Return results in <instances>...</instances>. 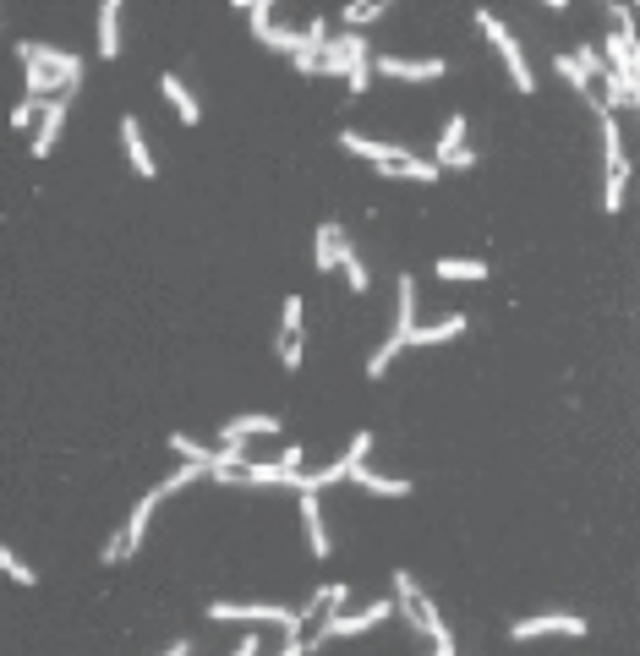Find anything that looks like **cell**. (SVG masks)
<instances>
[{
  "mask_svg": "<svg viewBox=\"0 0 640 656\" xmlns=\"http://www.w3.org/2000/svg\"><path fill=\"white\" fill-rule=\"evenodd\" d=\"M318 77H345V88H351L345 99H362L367 77H372V44L351 28H345L340 39L329 33V44L318 50Z\"/></svg>",
  "mask_w": 640,
  "mask_h": 656,
  "instance_id": "obj_1",
  "label": "cell"
},
{
  "mask_svg": "<svg viewBox=\"0 0 640 656\" xmlns=\"http://www.w3.org/2000/svg\"><path fill=\"white\" fill-rule=\"evenodd\" d=\"M208 618H214V624H252V629L279 624L285 635H301V629H307L296 607H279V602H252V607L247 602H208Z\"/></svg>",
  "mask_w": 640,
  "mask_h": 656,
  "instance_id": "obj_2",
  "label": "cell"
},
{
  "mask_svg": "<svg viewBox=\"0 0 640 656\" xmlns=\"http://www.w3.org/2000/svg\"><path fill=\"white\" fill-rule=\"evenodd\" d=\"M476 28L487 33V44H493L498 55H504V66H509V77H515V93H537V77H531V61H526V50H520V39L504 28V22L493 17V11H476Z\"/></svg>",
  "mask_w": 640,
  "mask_h": 656,
  "instance_id": "obj_3",
  "label": "cell"
},
{
  "mask_svg": "<svg viewBox=\"0 0 640 656\" xmlns=\"http://www.w3.org/2000/svg\"><path fill=\"white\" fill-rule=\"evenodd\" d=\"M17 61L22 66H39V72H55L61 82H72V88H83V55L72 50H55V44H17Z\"/></svg>",
  "mask_w": 640,
  "mask_h": 656,
  "instance_id": "obj_4",
  "label": "cell"
},
{
  "mask_svg": "<svg viewBox=\"0 0 640 656\" xmlns=\"http://www.w3.org/2000/svg\"><path fill=\"white\" fill-rule=\"evenodd\" d=\"M372 72L378 77H400V82H438L449 72L444 55H427V61H405V55H372Z\"/></svg>",
  "mask_w": 640,
  "mask_h": 656,
  "instance_id": "obj_5",
  "label": "cell"
},
{
  "mask_svg": "<svg viewBox=\"0 0 640 656\" xmlns=\"http://www.w3.org/2000/svg\"><path fill=\"white\" fill-rule=\"evenodd\" d=\"M537 635H586V618L575 613H542V618H515L509 624V640H537Z\"/></svg>",
  "mask_w": 640,
  "mask_h": 656,
  "instance_id": "obj_6",
  "label": "cell"
},
{
  "mask_svg": "<svg viewBox=\"0 0 640 656\" xmlns=\"http://www.w3.org/2000/svg\"><path fill=\"white\" fill-rule=\"evenodd\" d=\"M66 110H72V93H55V99H44L39 137H33V159H50V154H55V143H61V126H66Z\"/></svg>",
  "mask_w": 640,
  "mask_h": 656,
  "instance_id": "obj_7",
  "label": "cell"
},
{
  "mask_svg": "<svg viewBox=\"0 0 640 656\" xmlns=\"http://www.w3.org/2000/svg\"><path fill=\"white\" fill-rule=\"evenodd\" d=\"M411 328H416V279L411 274H400V279H394V345H411Z\"/></svg>",
  "mask_w": 640,
  "mask_h": 656,
  "instance_id": "obj_8",
  "label": "cell"
},
{
  "mask_svg": "<svg viewBox=\"0 0 640 656\" xmlns=\"http://www.w3.org/2000/svg\"><path fill=\"white\" fill-rule=\"evenodd\" d=\"M602 50H608V55H602V66H608V72H619V77L640 82V50H635V33H619V28H613Z\"/></svg>",
  "mask_w": 640,
  "mask_h": 656,
  "instance_id": "obj_9",
  "label": "cell"
},
{
  "mask_svg": "<svg viewBox=\"0 0 640 656\" xmlns=\"http://www.w3.org/2000/svg\"><path fill=\"white\" fill-rule=\"evenodd\" d=\"M165 503V492H148V498H137L132 503V520H126V536H121V558H132L137 547H143V536H148V525H154V509Z\"/></svg>",
  "mask_w": 640,
  "mask_h": 656,
  "instance_id": "obj_10",
  "label": "cell"
},
{
  "mask_svg": "<svg viewBox=\"0 0 640 656\" xmlns=\"http://www.w3.org/2000/svg\"><path fill=\"white\" fill-rule=\"evenodd\" d=\"M121 148H126V159H132L137 175H154V170H159V164H154V148H148L143 121H137V115H121Z\"/></svg>",
  "mask_w": 640,
  "mask_h": 656,
  "instance_id": "obj_11",
  "label": "cell"
},
{
  "mask_svg": "<svg viewBox=\"0 0 640 656\" xmlns=\"http://www.w3.org/2000/svg\"><path fill=\"white\" fill-rule=\"evenodd\" d=\"M345 482H356L362 492H372V498H405V492H416L405 476H378V471H367V460L362 465H351L345 471Z\"/></svg>",
  "mask_w": 640,
  "mask_h": 656,
  "instance_id": "obj_12",
  "label": "cell"
},
{
  "mask_svg": "<svg viewBox=\"0 0 640 656\" xmlns=\"http://www.w3.org/2000/svg\"><path fill=\"white\" fill-rule=\"evenodd\" d=\"M301 531H307V547H312V558H329V553H334L329 531H323V509H318V492H301Z\"/></svg>",
  "mask_w": 640,
  "mask_h": 656,
  "instance_id": "obj_13",
  "label": "cell"
},
{
  "mask_svg": "<svg viewBox=\"0 0 640 656\" xmlns=\"http://www.w3.org/2000/svg\"><path fill=\"white\" fill-rule=\"evenodd\" d=\"M340 148L356 159H372V164H389V159L411 154V148H400V143H378V137H362V132H340Z\"/></svg>",
  "mask_w": 640,
  "mask_h": 656,
  "instance_id": "obj_14",
  "label": "cell"
},
{
  "mask_svg": "<svg viewBox=\"0 0 640 656\" xmlns=\"http://www.w3.org/2000/svg\"><path fill=\"white\" fill-rule=\"evenodd\" d=\"M465 328H471V318H465V312H449V318H438V323H416L411 328V345H449V339H460Z\"/></svg>",
  "mask_w": 640,
  "mask_h": 656,
  "instance_id": "obj_15",
  "label": "cell"
},
{
  "mask_svg": "<svg viewBox=\"0 0 640 656\" xmlns=\"http://www.w3.org/2000/svg\"><path fill=\"white\" fill-rule=\"evenodd\" d=\"M121 6L126 0H99V55L121 61Z\"/></svg>",
  "mask_w": 640,
  "mask_h": 656,
  "instance_id": "obj_16",
  "label": "cell"
},
{
  "mask_svg": "<svg viewBox=\"0 0 640 656\" xmlns=\"http://www.w3.org/2000/svg\"><path fill=\"white\" fill-rule=\"evenodd\" d=\"M159 93L170 99V110H176L186 126H197V121H203V104H197V93L186 88V82H181L176 72H165V77H159Z\"/></svg>",
  "mask_w": 640,
  "mask_h": 656,
  "instance_id": "obj_17",
  "label": "cell"
},
{
  "mask_svg": "<svg viewBox=\"0 0 640 656\" xmlns=\"http://www.w3.org/2000/svg\"><path fill=\"white\" fill-rule=\"evenodd\" d=\"M378 175H383V181H427V186H433L444 170H438V164H427V159H416V154H405V159L378 164Z\"/></svg>",
  "mask_w": 640,
  "mask_h": 656,
  "instance_id": "obj_18",
  "label": "cell"
},
{
  "mask_svg": "<svg viewBox=\"0 0 640 656\" xmlns=\"http://www.w3.org/2000/svg\"><path fill=\"white\" fill-rule=\"evenodd\" d=\"M602 88H608V93H597L602 110H635L640 104V82L619 77V72H602Z\"/></svg>",
  "mask_w": 640,
  "mask_h": 656,
  "instance_id": "obj_19",
  "label": "cell"
},
{
  "mask_svg": "<svg viewBox=\"0 0 640 656\" xmlns=\"http://www.w3.org/2000/svg\"><path fill=\"white\" fill-rule=\"evenodd\" d=\"M279 432V416H258V410H252V416H236V421H225V427H219V438H274Z\"/></svg>",
  "mask_w": 640,
  "mask_h": 656,
  "instance_id": "obj_20",
  "label": "cell"
},
{
  "mask_svg": "<svg viewBox=\"0 0 640 656\" xmlns=\"http://www.w3.org/2000/svg\"><path fill=\"white\" fill-rule=\"evenodd\" d=\"M433 274H438V279H455V285H465V279L476 285V279H487L493 268H487L482 257H438V263H433Z\"/></svg>",
  "mask_w": 640,
  "mask_h": 656,
  "instance_id": "obj_21",
  "label": "cell"
},
{
  "mask_svg": "<svg viewBox=\"0 0 640 656\" xmlns=\"http://www.w3.org/2000/svg\"><path fill=\"white\" fill-rule=\"evenodd\" d=\"M340 268H345V285H351L356 296H367V290H372V268L362 263V252L351 246V236L340 241Z\"/></svg>",
  "mask_w": 640,
  "mask_h": 656,
  "instance_id": "obj_22",
  "label": "cell"
},
{
  "mask_svg": "<svg viewBox=\"0 0 640 656\" xmlns=\"http://www.w3.org/2000/svg\"><path fill=\"white\" fill-rule=\"evenodd\" d=\"M340 241H345V230L334 225V219L318 225V252H312L318 257V274H334V268H340Z\"/></svg>",
  "mask_w": 640,
  "mask_h": 656,
  "instance_id": "obj_23",
  "label": "cell"
},
{
  "mask_svg": "<svg viewBox=\"0 0 640 656\" xmlns=\"http://www.w3.org/2000/svg\"><path fill=\"white\" fill-rule=\"evenodd\" d=\"M383 11H389V0H351V6L340 11V17H345V28L356 33V28H367L372 17H383Z\"/></svg>",
  "mask_w": 640,
  "mask_h": 656,
  "instance_id": "obj_24",
  "label": "cell"
},
{
  "mask_svg": "<svg viewBox=\"0 0 640 656\" xmlns=\"http://www.w3.org/2000/svg\"><path fill=\"white\" fill-rule=\"evenodd\" d=\"M0 574H6V580H11V585H33V580H39V574H33L28 564H22V558H17V553H11V547H6V542H0Z\"/></svg>",
  "mask_w": 640,
  "mask_h": 656,
  "instance_id": "obj_25",
  "label": "cell"
},
{
  "mask_svg": "<svg viewBox=\"0 0 640 656\" xmlns=\"http://www.w3.org/2000/svg\"><path fill=\"white\" fill-rule=\"evenodd\" d=\"M203 476H208V465H181V471H170L165 482H159V492L170 498V492H186L192 482H203Z\"/></svg>",
  "mask_w": 640,
  "mask_h": 656,
  "instance_id": "obj_26",
  "label": "cell"
},
{
  "mask_svg": "<svg viewBox=\"0 0 640 656\" xmlns=\"http://www.w3.org/2000/svg\"><path fill=\"white\" fill-rule=\"evenodd\" d=\"M569 61L580 66V77H586V82L608 72V66H602V50H597V44H580V50H569Z\"/></svg>",
  "mask_w": 640,
  "mask_h": 656,
  "instance_id": "obj_27",
  "label": "cell"
},
{
  "mask_svg": "<svg viewBox=\"0 0 640 656\" xmlns=\"http://www.w3.org/2000/svg\"><path fill=\"white\" fill-rule=\"evenodd\" d=\"M553 72H558V77H569V88H575V93H586V99H591V82H586V77H580V66H575V61H569V55H564V50H553Z\"/></svg>",
  "mask_w": 640,
  "mask_h": 656,
  "instance_id": "obj_28",
  "label": "cell"
},
{
  "mask_svg": "<svg viewBox=\"0 0 640 656\" xmlns=\"http://www.w3.org/2000/svg\"><path fill=\"white\" fill-rule=\"evenodd\" d=\"M449 148H465V115H449L444 132H438V159H444Z\"/></svg>",
  "mask_w": 640,
  "mask_h": 656,
  "instance_id": "obj_29",
  "label": "cell"
},
{
  "mask_svg": "<svg viewBox=\"0 0 640 656\" xmlns=\"http://www.w3.org/2000/svg\"><path fill=\"white\" fill-rule=\"evenodd\" d=\"M301 361H307V356H301V334H279V367L301 372Z\"/></svg>",
  "mask_w": 640,
  "mask_h": 656,
  "instance_id": "obj_30",
  "label": "cell"
},
{
  "mask_svg": "<svg viewBox=\"0 0 640 656\" xmlns=\"http://www.w3.org/2000/svg\"><path fill=\"white\" fill-rule=\"evenodd\" d=\"M394 356H400V345H394V339H383V345H378V356L367 361V378H383V372L394 367Z\"/></svg>",
  "mask_w": 640,
  "mask_h": 656,
  "instance_id": "obj_31",
  "label": "cell"
},
{
  "mask_svg": "<svg viewBox=\"0 0 640 656\" xmlns=\"http://www.w3.org/2000/svg\"><path fill=\"white\" fill-rule=\"evenodd\" d=\"M279 312H285V328H279V334H301V318H307V301H301V296H285V307H279Z\"/></svg>",
  "mask_w": 640,
  "mask_h": 656,
  "instance_id": "obj_32",
  "label": "cell"
},
{
  "mask_svg": "<svg viewBox=\"0 0 640 656\" xmlns=\"http://www.w3.org/2000/svg\"><path fill=\"white\" fill-rule=\"evenodd\" d=\"M39 110H44V99H33V93H28V99L11 110V126H17V132H22V126H33V115H39Z\"/></svg>",
  "mask_w": 640,
  "mask_h": 656,
  "instance_id": "obj_33",
  "label": "cell"
},
{
  "mask_svg": "<svg viewBox=\"0 0 640 656\" xmlns=\"http://www.w3.org/2000/svg\"><path fill=\"white\" fill-rule=\"evenodd\" d=\"M471 164H476V154H471V148H449V154L438 159V170H471Z\"/></svg>",
  "mask_w": 640,
  "mask_h": 656,
  "instance_id": "obj_34",
  "label": "cell"
},
{
  "mask_svg": "<svg viewBox=\"0 0 640 656\" xmlns=\"http://www.w3.org/2000/svg\"><path fill=\"white\" fill-rule=\"evenodd\" d=\"M301 460H307V449H301V443H285L274 465H285V471H301Z\"/></svg>",
  "mask_w": 640,
  "mask_h": 656,
  "instance_id": "obj_35",
  "label": "cell"
},
{
  "mask_svg": "<svg viewBox=\"0 0 640 656\" xmlns=\"http://www.w3.org/2000/svg\"><path fill=\"white\" fill-rule=\"evenodd\" d=\"M279 656H307V640H301V635H285V646H279Z\"/></svg>",
  "mask_w": 640,
  "mask_h": 656,
  "instance_id": "obj_36",
  "label": "cell"
},
{
  "mask_svg": "<svg viewBox=\"0 0 640 656\" xmlns=\"http://www.w3.org/2000/svg\"><path fill=\"white\" fill-rule=\"evenodd\" d=\"M258 651H263V646H258V629H252V635H247V640H241V646H236V651H230V656H258Z\"/></svg>",
  "mask_w": 640,
  "mask_h": 656,
  "instance_id": "obj_37",
  "label": "cell"
},
{
  "mask_svg": "<svg viewBox=\"0 0 640 656\" xmlns=\"http://www.w3.org/2000/svg\"><path fill=\"white\" fill-rule=\"evenodd\" d=\"M159 656H192V640H176L170 651H159Z\"/></svg>",
  "mask_w": 640,
  "mask_h": 656,
  "instance_id": "obj_38",
  "label": "cell"
},
{
  "mask_svg": "<svg viewBox=\"0 0 640 656\" xmlns=\"http://www.w3.org/2000/svg\"><path fill=\"white\" fill-rule=\"evenodd\" d=\"M230 6H241V11H252V6H269V0H230Z\"/></svg>",
  "mask_w": 640,
  "mask_h": 656,
  "instance_id": "obj_39",
  "label": "cell"
},
{
  "mask_svg": "<svg viewBox=\"0 0 640 656\" xmlns=\"http://www.w3.org/2000/svg\"><path fill=\"white\" fill-rule=\"evenodd\" d=\"M548 6H553V11H564V6H569V0H548Z\"/></svg>",
  "mask_w": 640,
  "mask_h": 656,
  "instance_id": "obj_40",
  "label": "cell"
},
{
  "mask_svg": "<svg viewBox=\"0 0 640 656\" xmlns=\"http://www.w3.org/2000/svg\"><path fill=\"white\" fill-rule=\"evenodd\" d=\"M427 656H455V651H427Z\"/></svg>",
  "mask_w": 640,
  "mask_h": 656,
  "instance_id": "obj_41",
  "label": "cell"
}]
</instances>
